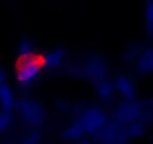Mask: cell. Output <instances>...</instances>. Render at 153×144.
I'll return each mask as SVG.
<instances>
[{"instance_id":"obj_5","label":"cell","mask_w":153,"mask_h":144,"mask_svg":"<svg viewBox=\"0 0 153 144\" xmlns=\"http://www.w3.org/2000/svg\"><path fill=\"white\" fill-rule=\"evenodd\" d=\"M141 116H143V110L137 101H123L114 110V122L122 126L141 122Z\"/></svg>"},{"instance_id":"obj_3","label":"cell","mask_w":153,"mask_h":144,"mask_svg":"<svg viewBox=\"0 0 153 144\" xmlns=\"http://www.w3.org/2000/svg\"><path fill=\"white\" fill-rule=\"evenodd\" d=\"M17 110H18L23 122L32 128H39L47 120L45 107L35 98H30V96L21 98L20 101H17Z\"/></svg>"},{"instance_id":"obj_7","label":"cell","mask_w":153,"mask_h":144,"mask_svg":"<svg viewBox=\"0 0 153 144\" xmlns=\"http://www.w3.org/2000/svg\"><path fill=\"white\" fill-rule=\"evenodd\" d=\"M135 69L141 75L153 74V47H149V48L140 51V54L135 60Z\"/></svg>"},{"instance_id":"obj_12","label":"cell","mask_w":153,"mask_h":144,"mask_svg":"<svg viewBox=\"0 0 153 144\" xmlns=\"http://www.w3.org/2000/svg\"><path fill=\"white\" fill-rule=\"evenodd\" d=\"M146 128L143 125V122H135L132 125H128L125 126V135L129 137V138H137V137H141L144 134Z\"/></svg>"},{"instance_id":"obj_6","label":"cell","mask_w":153,"mask_h":144,"mask_svg":"<svg viewBox=\"0 0 153 144\" xmlns=\"http://www.w3.org/2000/svg\"><path fill=\"white\" fill-rule=\"evenodd\" d=\"M114 87H116V93H119L122 96L123 101H135L137 99V84L134 81L132 77H129L128 74H119L114 78Z\"/></svg>"},{"instance_id":"obj_14","label":"cell","mask_w":153,"mask_h":144,"mask_svg":"<svg viewBox=\"0 0 153 144\" xmlns=\"http://www.w3.org/2000/svg\"><path fill=\"white\" fill-rule=\"evenodd\" d=\"M32 50H35V44L30 38H23L17 45V53H27Z\"/></svg>"},{"instance_id":"obj_9","label":"cell","mask_w":153,"mask_h":144,"mask_svg":"<svg viewBox=\"0 0 153 144\" xmlns=\"http://www.w3.org/2000/svg\"><path fill=\"white\" fill-rule=\"evenodd\" d=\"M95 93L101 101H110L113 98V95L116 93L114 81H110V80L105 78V80L95 83Z\"/></svg>"},{"instance_id":"obj_19","label":"cell","mask_w":153,"mask_h":144,"mask_svg":"<svg viewBox=\"0 0 153 144\" xmlns=\"http://www.w3.org/2000/svg\"><path fill=\"white\" fill-rule=\"evenodd\" d=\"M152 120H153V117H152Z\"/></svg>"},{"instance_id":"obj_13","label":"cell","mask_w":153,"mask_h":144,"mask_svg":"<svg viewBox=\"0 0 153 144\" xmlns=\"http://www.w3.org/2000/svg\"><path fill=\"white\" fill-rule=\"evenodd\" d=\"M12 125V113L0 108V135L5 134Z\"/></svg>"},{"instance_id":"obj_18","label":"cell","mask_w":153,"mask_h":144,"mask_svg":"<svg viewBox=\"0 0 153 144\" xmlns=\"http://www.w3.org/2000/svg\"><path fill=\"white\" fill-rule=\"evenodd\" d=\"M150 105L153 107V96H152V99H150Z\"/></svg>"},{"instance_id":"obj_16","label":"cell","mask_w":153,"mask_h":144,"mask_svg":"<svg viewBox=\"0 0 153 144\" xmlns=\"http://www.w3.org/2000/svg\"><path fill=\"white\" fill-rule=\"evenodd\" d=\"M3 84H8V71L3 66H0V86Z\"/></svg>"},{"instance_id":"obj_1","label":"cell","mask_w":153,"mask_h":144,"mask_svg":"<svg viewBox=\"0 0 153 144\" xmlns=\"http://www.w3.org/2000/svg\"><path fill=\"white\" fill-rule=\"evenodd\" d=\"M48 68V53L44 50L35 48L27 53H17L12 62V77L20 87H30Z\"/></svg>"},{"instance_id":"obj_10","label":"cell","mask_w":153,"mask_h":144,"mask_svg":"<svg viewBox=\"0 0 153 144\" xmlns=\"http://www.w3.org/2000/svg\"><path fill=\"white\" fill-rule=\"evenodd\" d=\"M48 60H50V68H53V69L62 68L66 63V60H68L66 48L62 47V45L51 48V51H48Z\"/></svg>"},{"instance_id":"obj_11","label":"cell","mask_w":153,"mask_h":144,"mask_svg":"<svg viewBox=\"0 0 153 144\" xmlns=\"http://www.w3.org/2000/svg\"><path fill=\"white\" fill-rule=\"evenodd\" d=\"M144 30L152 38L153 36V2L147 0L144 3Z\"/></svg>"},{"instance_id":"obj_4","label":"cell","mask_w":153,"mask_h":144,"mask_svg":"<svg viewBox=\"0 0 153 144\" xmlns=\"http://www.w3.org/2000/svg\"><path fill=\"white\" fill-rule=\"evenodd\" d=\"M108 71H110L108 62L98 54L86 57L81 62V69H80V72H83L84 77H87L89 80H95L96 83L107 78Z\"/></svg>"},{"instance_id":"obj_17","label":"cell","mask_w":153,"mask_h":144,"mask_svg":"<svg viewBox=\"0 0 153 144\" xmlns=\"http://www.w3.org/2000/svg\"><path fill=\"white\" fill-rule=\"evenodd\" d=\"M78 144H92V143H89V141H81V143H78Z\"/></svg>"},{"instance_id":"obj_8","label":"cell","mask_w":153,"mask_h":144,"mask_svg":"<svg viewBox=\"0 0 153 144\" xmlns=\"http://www.w3.org/2000/svg\"><path fill=\"white\" fill-rule=\"evenodd\" d=\"M0 108L12 113L14 108H17V98L9 84L0 86Z\"/></svg>"},{"instance_id":"obj_15","label":"cell","mask_w":153,"mask_h":144,"mask_svg":"<svg viewBox=\"0 0 153 144\" xmlns=\"http://www.w3.org/2000/svg\"><path fill=\"white\" fill-rule=\"evenodd\" d=\"M21 144H39V134L38 132H30Z\"/></svg>"},{"instance_id":"obj_2","label":"cell","mask_w":153,"mask_h":144,"mask_svg":"<svg viewBox=\"0 0 153 144\" xmlns=\"http://www.w3.org/2000/svg\"><path fill=\"white\" fill-rule=\"evenodd\" d=\"M107 125V114L101 107H87L81 111V114L75 119L65 131L63 138L65 140H80L87 134L101 132L104 126Z\"/></svg>"}]
</instances>
